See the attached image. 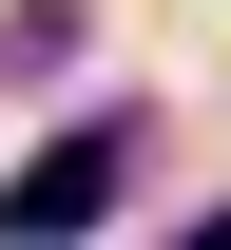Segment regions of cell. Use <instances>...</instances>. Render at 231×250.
Returning a JSON list of instances; mask_svg holds the SVG:
<instances>
[{
	"label": "cell",
	"instance_id": "obj_1",
	"mask_svg": "<svg viewBox=\"0 0 231 250\" xmlns=\"http://www.w3.org/2000/svg\"><path fill=\"white\" fill-rule=\"evenodd\" d=\"M116 173H135V135H58V154L0 192V231H20V250H77V231L116 212Z\"/></svg>",
	"mask_w": 231,
	"mask_h": 250
},
{
	"label": "cell",
	"instance_id": "obj_2",
	"mask_svg": "<svg viewBox=\"0 0 231 250\" xmlns=\"http://www.w3.org/2000/svg\"><path fill=\"white\" fill-rule=\"evenodd\" d=\"M193 250H231V212H212V231H193Z\"/></svg>",
	"mask_w": 231,
	"mask_h": 250
}]
</instances>
